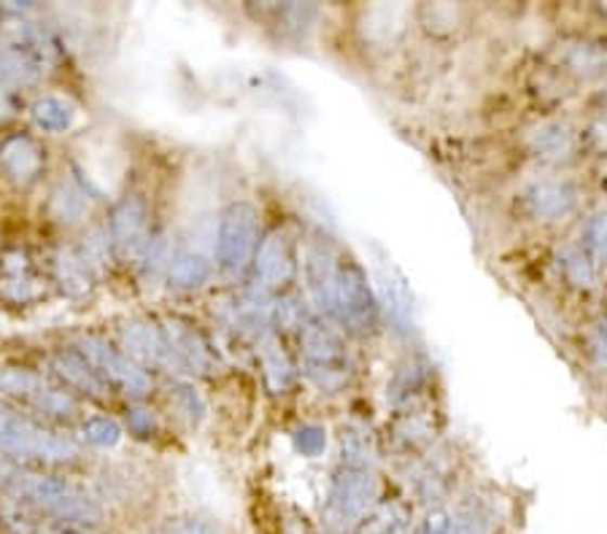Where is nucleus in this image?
<instances>
[{"label": "nucleus", "mask_w": 607, "mask_h": 534, "mask_svg": "<svg viewBox=\"0 0 607 534\" xmlns=\"http://www.w3.org/2000/svg\"><path fill=\"white\" fill-rule=\"evenodd\" d=\"M0 494L36 516L38 521L70 526H101L106 519L103 505L87 489L74 481L49 472H38L33 467H20L14 461L0 459Z\"/></svg>", "instance_id": "obj_1"}, {"label": "nucleus", "mask_w": 607, "mask_h": 534, "mask_svg": "<svg viewBox=\"0 0 607 534\" xmlns=\"http://www.w3.org/2000/svg\"><path fill=\"white\" fill-rule=\"evenodd\" d=\"M0 456L22 467H60L79 461L81 448L70 434L0 400Z\"/></svg>", "instance_id": "obj_2"}, {"label": "nucleus", "mask_w": 607, "mask_h": 534, "mask_svg": "<svg viewBox=\"0 0 607 534\" xmlns=\"http://www.w3.org/2000/svg\"><path fill=\"white\" fill-rule=\"evenodd\" d=\"M0 400L14 402L47 421H74L81 413V402L52 376L30 367L0 365Z\"/></svg>", "instance_id": "obj_3"}, {"label": "nucleus", "mask_w": 607, "mask_h": 534, "mask_svg": "<svg viewBox=\"0 0 607 534\" xmlns=\"http://www.w3.org/2000/svg\"><path fill=\"white\" fill-rule=\"evenodd\" d=\"M74 349L95 367L108 389H119L121 394H132V398H143L152 389V381L143 373V367L135 365L125 351L114 349L101 335H81Z\"/></svg>", "instance_id": "obj_4"}, {"label": "nucleus", "mask_w": 607, "mask_h": 534, "mask_svg": "<svg viewBox=\"0 0 607 534\" xmlns=\"http://www.w3.org/2000/svg\"><path fill=\"white\" fill-rule=\"evenodd\" d=\"M146 203L141 195H125L121 200L114 203V208L108 211L106 219V238L108 246L117 251V257L127 260L135 257L138 251L146 249Z\"/></svg>", "instance_id": "obj_5"}, {"label": "nucleus", "mask_w": 607, "mask_h": 534, "mask_svg": "<svg viewBox=\"0 0 607 534\" xmlns=\"http://www.w3.org/2000/svg\"><path fill=\"white\" fill-rule=\"evenodd\" d=\"M47 170V152L30 133H11L0 141V173L16 190H30Z\"/></svg>", "instance_id": "obj_6"}, {"label": "nucleus", "mask_w": 607, "mask_h": 534, "mask_svg": "<svg viewBox=\"0 0 607 534\" xmlns=\"http://www.w3.org/2000/svg\"><path fill=\"white\" fill-rule=\"evenodd\" d=\"M0 295L14 305H27L43 295V275L27 249H5L0 255Z\"/></svg>", "instance_id": "obj_7"}, {"label": "nucleus", "mask_w": 607, "mask_h": 534, "mask_svg": "<svg viewBox=\"0 0 607 534\" xmlns=\"http://www.w3.org/2000/svg\"><path fill=\"white\" fill-rule=\"evenodd\" d=\"M49 376L68 389L76 398H90V400H106L108 398V383L103 381L95 373V367L70 346V349H60L49 356Z\"/></svg>", "instance_id": "obj_8"}, {"label": "nucleus", "mask_w": 607, "mask_h": 534, "mask_svg": "<svg viewBox=\"0 0 607 534\" xmlns=\"http://www.w3.org/2000/svg\"><path fill=\"white\" fill-rule=\"evenodd\" d=\"M49 57L25 43H0V87L16 92L36 90L43 81Z\"/></svg>", "instance_id": "obj_9"}, {"label": "nucleus", "mask_w": 607, "mask_h": 534, "mask_svg": "<svg viewBox=\"0 0 607 534\" xmlns=\"http://www.w3.org/2000/svg\"><path fill=\"white\" fill-rule=\"evenodd\" d=\"M254 238V208L251 206H233L222 219L219 230V260L228 268L243 265L248 255V246Z\"/></svg>", "instance_id": "obj_10"}, {"label": "nucleus", "mask_w": 607, "mask_h": 534, "mask_svg": "<svg viewBox=\"0 0 607 534\" xmlns=\"http://www.w3.org/2000/svg\"><path fill=\"white\" fill-rule=\"evenodd\" d=\"M90 213V195H87L85 184L74 175H65L57 184L49 190L47 197V217L54 224H63V227H76L81 224Z\"/></svg>", "instance_id": "obj_11"}, {"label": "nucleus", "mask_w": 607, "mask_h": 534, "mask_svg": "<svg viewBox=\"0 0 607 534\" xmlns=\"http://www.w3.org/2000/svg\"><path fill=\"white\" fill-rule=\"evenodd\" d=\"M119 338L121 346H125V354L135 365H159L165 354H168V343L163 340V335L148 327L146 322H141V318L121 324Z\"/></svg>", "instance_id": "obj_12"}, {"label": "nucleus", "mask_w": 607, "mask_h": 534, "mask_svg": "<svg viewBox=\"0 0 607 534\" xmlns=\"http://www.w3.org/2000/svg\"><path fill=\"white\" fill-rule=\"evenodd\" d=\"M30 119L43 133H68L76 122V106L60 95H41L33 101Z\"/></svg>", "instance_id": "obj_13"}, {"label": "nucleus", "mask_w": 607, "mask_h": 534, "mask_svg": "<svg viewBox=\"0 0 607 534\" xmlns=\"http://www.w3.org/2000/svg\"><path fill=\"white\" fill-rule=\"evenodd\" d=\"M81 440L92 448H114L121 440V427L112 416H90L79 427Z\"/></svg>", "instance_id": "obj_14"}, {"label": "nucleus", "mask_w": 607, "mask_h": 534, "mask_svg": "<svg viewBox=\"0 0 607 534\" xmlns=\"http://www.w3.org/2000/svg\"><path fill=\"white\" fill-rule=\"evenodd\" d=\"M208 278V265L197 257H184L170 268V286L176 289H190V286H201Z\"/></svg>", "instance_id": "obj_15"}, {"label": "nucleus", "mask_w": 607, "mask_h": 534, "mask_svg": "<svg viewBox=\"0 0 607 534\" xmlns=\"http://www.w3.org/2000/svg\"><path fill=\"white\" fill-rule=\"evenodd\" d=\"M125 421H127V429H130L135 438H152L154 432L152 411H146V407H127Z\"/></svg>", "instance_id": "obj_16"}, {"label": "nucleus", "mask_w": 607, "mask_h": 534, "mask_svg": "<svg viewBox=\"0 0 607 534\" xmlns=\"http://www.w3.org/2000/svg\"><path fill=\"white\" fill-rule=\"evenodd\" d=\"M163 534H219V532L201 519H179V521H170Z\"/></svg>", "instance_id": "obj_17"}, {"label": "nucleus", "mask_w": 607, "mask_h": 534, "mask_svg": "<svg viewBox=\"0 0 607 534\" xmlns=\"http://www.w3.org/2000/svg\"><path fill=\"white\" fill-rule=\"evenodd\" d=\"M16 114H20V97L11 90H5V87H0V122H9Z\"/></svg>", "instance_id": "obj_18"}, {"label": "nucleus", "mask_w": 607, "mask_h": 534, "mask_svg": "<svg viewBox=\"0 0 607 534\" xmlns=\"http://www.w3.org/2000/svg\"><path fill=\"white\" fill-rule=\"evenodd\" d=\"M25 534H90L85 530V526H70V524H43V526H38V524H33V526H27V532Z\"/></svg>", "instance_id": "obj_19"}, {"label": "nucleus", "mask_w": 607, "mask_h": 534, "mask_svg": "<svg viewBox=\"0 0 607 534\" xmlns=\"http://www.w3.org/2000/svg\"><path fill=\"white\" fill-rule=\"evenodd\" d=\"M0 526H3V513H0Z\"/></svg>", "instance_id": "obj_20"}]
</instances>
